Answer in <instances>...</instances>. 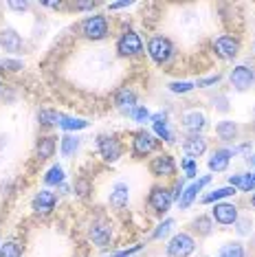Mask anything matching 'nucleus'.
<instances>
[{
    "label": "nucleus",
    "instance_id": "obj_1",
    "mask_svg": "<svg viewBox=\"0 0 255 257\" xmlns=\"http://www.w3.org/2000/svg\"><path fill=\"white\" fill-rule=\"evenodd\" d=\"M148 55L152 57L156 64H167L174 55V44L163 36H154L148 42Z\"/></svg>",
    "mask_w": 255,
    "mask_h": 257
},
{
    "label": "nucleus",
    "instance_id": "obj_2",
    "mask_svg": "<svg viewBox=\"0 0 255 257\" xmlns=\"http://www.w3.org/2000/svg\"><path fill=\"white\" fill-rule=\"evenodd\" d=\"M194 250H196V242L189 233H176L167 244V255L170 257H189Z\"/></svg>",
    "mask_w": 255,
    "mask_h": 257
},
{
    "label": "nucleus",
    "instance_id": "obj_3",
    "mask_svg": "<svg viewBox=\"0 0 255 257\" xmlns=\"http://www.w3.org/2000/svg\"><path fill=\"white\" fill-rule=\"evenodd\" d=\"M159 148V139L152 132H139L132 139V156L135 159H143V156H150L152 152Z\"/></svg>",
    "mask_w": 255,
    "mask_h": 257
},
{
    "label": "nucleus",
    "instance_id": "obj_4",
    "mask_svg": "<svg viewBox=\"0 0 255 257\" xmlns=\"http://www.w3.org/2000/svg\"><path fill=\"white\" fill-rule=\"evenodd\" d=\"M82 33L88 40H103L108 36V18L106 16H90L82 22Z\"/></svg>",
    "mask_w": 255,
    "mask_h": 257
},
{
    "label": "nucleus",
    "instance_id": "obj_5",
    "mask_svg": "<svg viewBox=\"0 0 255 257\" xmlns=\"http://www.w3.org/2000/svg\"><path fill=\"white\" fill-rule=\"evenodd\" d=\"M97 150H99L101 159L106 161V163H117L121 159V154H123V150H121V143L114 137H106V134L97 137Z\"/></svg>",
    "mask_w": 255,
    "mask_h": 257
},
{
    "label": "nucleus",
    "instance_id": "obj_6",
    "mask_svg": "<svg viewBox=\"0 0 255 257\" xmlns=\"http://www.w3.org/2000/svg\"><path fill=\"white\" fill-rule=\"evenodd\" d=\"M117 51H119V55H123V57L141 55L143 53V42H141V38H139V33H135V31L123 33V36L117 40Z\"/></svg>",
    "mask_w": 255,
    "mask_h": 257
},
{
    "label": "nucleus",
    "instance_id": "obj_7",
    "mask_svg": "<svg viewBox=\"0 0 255 257\" xmlns=\"http://www.w3.org/2000/svg\"><path fill=\"white\" fill-rule=\"evenodd\" d=\"M213 51H216L218 57H222V60H233L240 53V40L233 38V36H220L216 38V42H213Z\"/></svg>",
    "mask_w": 255,
    "mask_h": 257
},
{
    "label": "nucleus",
    "instance_id": "obj_8",
    "mask_svg": "<svg viewBox=\"0 0 255 257\" xmlns=\"http://www.w3.org/2000/svg\"><path fill=\"white\" fill-rule=\"evenodd\" d=\"M213 220L218 222V224H235L237 222V207L233 202H216V207H213Z\"/></svg>",
    "mask_w": 255,
    "mask_h": 257
},
{
    "label": "nucleus",
    "instance_id": "obj_9",
    "mask_svg": "<svg viewBox=\"0 0 255 257\" xmlns=\"http://www.w3.org/2000/svg\"><path fill=\"white\" fill-rule=\"evenodd\" d=\"M148 202H150V207H152L156 213H165L167 209L172 207V194L165 189V187H154V189L150 191Z\"/></svg>",
    "mask_w": 255,
    "mask_h": 257
},
{
    "label": "nucleus",
    "instance_id": "obj_10",
    "mask_svg": "<svg viewBox=\"0 0 255 257\" xmlns=\"http://www.w3.org/2000/svg\"><path fill=\"white\" fill-rule=\"evenodd\" d=\"M253 81H255L253 68L244 66V64H242V66H235L233 71H231V84L235 86V90H246V88H251Z\"/></svg>",
    "mask_w": 255,
    "mask_h": 257
},
{
    "label": "nucleus",
    "instance_id": "obj_11",
    "mask_svg": "<svg viewBox=\"0 0 255 257\" xmlns=\"http://www.w3.org/2000/svg\"><path fill=\"white\" fill-rule=\"evenodd\" d=\"M150 172L154 176H172V174H176V163L170 154H159L150 163Z\"/></svg>",
    "mask_w": 255,
    "mask_h": 257
},
{
    "label": "nucleus",
    "instance_id": "obj_12",
    "mask_svg": "<svg viewBox=\"0 0 255 257\" xmlns=\"http://www.w3.org/2000/svg\"><path fill=\"white\" fill-rule=\"evenodd\" d=\"M183 150L185 154H187V159H198V156H202L207 152V139L202 137V134H191V137L185 139L183 143Z\"/></svg>",
    "mask_w": 255,
    "mask_h": 257
},
{
    "label": "nucleus",
    "instance_id": "obj_13",
    "mask_svg": "<svg viewBox=\"0 0 255 257\" xmlns=\"http://www.w3.org/2000/svg\"><path fill=\"white\" fill-rule=\"evenodd\" d=\"M90 239L95 246H108L110 239H112V226L110 224H103V222H95V224L90 226Z\"/></svg>",
    "mask_w": 255,
    "mask_h": 257
},
{
    "label": "nucleus",
    "instance_id": "obj_14",
    "mask_svg": "<svg viewBox=\"0 0 255 257\" xmlns=\"http://www.w3.org/2000/svg\"><path fill=\"white\" fill-rule=\"evenodd\" d=\"M55 204H57V196L49 189H42L36 198H33V211L36 213H51L55 209Z\"/></svg>",
    "mask_w": 255,
    "mask_h": 257
},
{
    "label": "nucleus",
    "instance_id": "obj_15",
    "mask_svg": "<svg viewBox=\"0 0 255 257\" xmlns=\"http://www.w3.org/2000/svg\"><path fill=\"white\" fill-rule=\"evenodd\" d=\"M183 125H185V130H189L191 134H200L207 125V119L202 112H198V110H191V112H187L183 116Z\"/></svg>",
    "mask_w": 255,
    "mask_h": 257
},
{
    "label": "nucleus",
    "instance_id": "obj_16",
    "mask_svg": "<svg viewBox=\"0 0 255 257\" xmlns=\"http://www.w3.org/2000/svg\"><path fill=\"white\" fill-rule=\"evenodd\" d=\"M211 183V176H202L198 183H194V185H189L187 189L183 191V196H181V200H178V204H181V209H187L191 202H194V198L198 196V191L202 189L205 185H209Z\"/></svg>",
    "mask_w": 255,
    "mask_h": 257
},
{
    "label": "nucleus",
    "instance_id": "obj_17",
    "mask_svg": "<svg viewBox=\"0 0 255 257\" xmlns=\"http://www.w3.org/2000/svg\"><path fill=\"white\" fill-rule=\"evenodd\" d=\"M128 200H130V187L125 183H117L112 187V191H110V204L114 209H123Z\"/></svg>",
    "mask_w": 255,
    "mask_h": 257
},
{
    "label": "nucleus",
    "instance_id": "obj_18",
    "mask_svg": "<svg viewBox=\"0 0 255 257\" xmlns=\"http://www.w3.org/2000/svg\"><path fill=\"white\" fill-rule=\"evenodd\" d=\"M231 156H233L231 150H216L209 159V169L211 172H224L231 163Z\"/></svg>",
    "mask_w": 255,
    "mask_h": 257
},
{
    "label": "nucleus",
    "instance_id": "obj_19",
    "mask_svg": "<svg viewBox=\"0 0 255 257\" xmlns=\"http://www.w3.org/2000/svg\"><path fill=\"white\" fill-rule=\"evenodd\" d=\"M0 46H3L5 51H9V53H16V51H20V46H22V38L14 31V29H5V31L0 33Z\"/></svg>",
    "mask_w": 255,
    "mask_h": 257
},
{
    "label": "nucleus",
    "instance_id": "obj_20",
    "mask_svg": "<svg viewBox=\"0 0 255 257\" xmlns=\"http://www.w3.org/2000/svg\"><path fill=\"white\" fill-rule=\"evenodd\" d=\"M114 106L121 108V110H135L137 108V95H135V90H130V88H121L117 95H114Z\"/></svg>",
    "mask_w": 255,
    "mask_h": 257
},
{
    "label": "nucleus",
    "instance_id": "obj_21",
    "mask_svg": "<svg viewBox=\"0 0 255 257\" xmlns=\"http://www.w3.org/2000/svg\"><path fill=\"white\" fill-rule=\"evenodd\" d=\"M229 185L235 187L237 191H255V172L251 174H235L229 178Z\"/></svg>",
    "mask_w": 255,
    "mask_h": 257
},
{
    "label": "nucleus",
    "instance_id": "obj_22",
    "mask_svg": "<svg viewBox=\"0 0 255 257\" xmlns=\"http://www.w3.org/2000/svg\"><path fill=\"white\" fill-rule=\"evenodd\" d=\"M237 194V189L235 187H220V189L216 191H209L207 196H202V204H211V202H218V200H222V198H229V196H235Z\"/></svg>",
    "mask_w": 255,
    "mask_h": 257
},
{
    "label": "nucleus",
    "instance_id": "obj_23",
    "mask_svg": "<svg viewBox=\"0 0 255 257\" xmlns=\"http://www.w3.org/2000/svg\"><path fill=\"white\" fill-rule=\"evenodd\" d=\"M38 159L40 161H44V159H51L53 156V152H55V139L53 137H42L38 141Z\"/></svg>",
    "mask_w": 255,
    "mask_h": 257
},
{
    "label": "nucleus",
    "instance_id": "obj_24",
    "mask_svg": "<svg viewBox=\"0 0 255 257\" xmlns=\"http://www.w3.org/2000/svg\"><path fill=\"white\" fill-rule=\"evenodd\" d=\"M216 134L222 141H233V139L237 137V125L233 123V121H220V123L216 125Z\"/></svg>",
    "mask_w": 255,
    "mask_h": 257
},
{
    "label": "nucleus",
    "instance_id": "obj_25",
    "mask_svg": "<svg viewBox=\"0 0 255 257\" xmlns=\"http://www.w3.org/2000/svg\"><path fill=\"white\" fill-rule=\"evenodd\" d=\"M77 150H79V139H77V137H73V134H66V137L62 139V143H60V152H62V156L71 159V156H73Z\"/></svg>",
    "mask_w": 255,
    "mask_h": 257
},
{
    "label": "nucleus",
    "instance_id": "obj_26",
    "mask_svg": "<svg viewBox=\"0 0 255 257\" xmlns=\"http://www.w3.org/2000/svg\"><path fill=\"white\" fill-rule=\"evenodd\" d=\"M62 127V130H68V132H73V130H84V127H88V121H84V119H75V116H60V123H57Z\"/></svg>",
    "mask_w": 255,
    "mask_h": 257
},
{
    "label": "nucleus",
    "instance_id": "obj_27",
    "mask_svg": "<svg viewBox=\"0 0 255 257\" xmlns=\"http://www.w3.org/2000/svg\"><path fill=\"white\" fill-rule=\"evenodd\" d=\"M0 257H22V246L16 239H7L5 244H0Z\"/></svg>",
    "mask_w": 255,
    "mask_h": 257
},
{
    "label": "nucleus",
    "instance_id": "obj_28",
    "mask_svg": "<svg viewBox=\"0 0 255 257\" xmlns=\"http://www.w3.org/2000/svg\"><path fill=\"white\" fill-rule=\"evenodd\" d=\"M44 183L49 185V187H57V185H62L64 183V169L60 165H53L49 169V172L44 174Z\"/></svg>",
    "mask_w": 255,
    "mask_h": 257
},
{
    "label": "nucleus",
    "instance_id": "obj_29",
    "mask_svg": "<svg viewBox=\"0 0 255 257\" xmlns=\"http://www.w3.org/2000/svg\"><path fill=\"white\" fill-rule=\"evenodd\" d=\"M218 257H244V246H242L240 242H231V244H224Z\"/></svg>",
    "mask_w": 255,
    "mask_h": 257
},
{
    "label": "nucleus",
    "instance_id": "obj_30",
    "mask_svg": "<svg viewBox=\"0 0 255 257\" xmlns=\"http://www.w3.org/2000/svg\"><path fill=\"white\" fill-rule=\"evenodd\" d=\"M60 116H62V114H57L55 110H40L38 121H40L42 125H57V123H60Z\"/></svg>",
    "mask_w": 255,
    "mask_h": 257
},
{
    "label": "nucleus",
    "instance_id": "obj_31",
    "mask_svg": "<svg viewBox=\"0 0 255 257\" xmlns=\"http://www.w3.org/2000/svg\"><path fill=\"white\" fill-rule=\"evenodd\" d=\"M154 132H156V137H161L163 141L167 143H174V134L170 130V125H167V121H161V123H154Z\"/></svg>",
    "mask_w": 255,
    "mask_h": 257
},
{
    "label": "nucleus",
    "instance_id": "obj_32",
    "mask_svg": "<svg viewBox=\"0 0 255 257\" xmlns=\"http://www.w3.org/2000/svg\"><path fill=\"white\" fill-rule=\"evenodd\" d=\"M130 116L137 121V123H146V121L152 119V114H150V110L146 106H137L135 110H130Z\"/></svg>",
    "mask_w": 255,
    "mask_h": 257
},
{
    "label": "nucleus",
    "instance_id": "obj_33",
    "mask_svg": "<svg viewBox=\"0 0 255 257\" xmlns=\"http://www.w3.org/2000/svg\"><path fill=\"white\" fill-rule=\"evenodd\" d=\"M194 229L200 233V235H209L211 233V220L205 218V215H200V218L194 220Z\"/></svg>",
    "mask_w": 255,
    "mask_h": 257
},
{
    "label": "nucleus",
    "instance_id": "obj_34",
    "mask_svg": "<svg viewBox=\"0 0 255 257\" xmlns=\"http://www.w3.org/2000/svg\"><path fill=\"white\" fill-rule=\"evenodd\" d=\"M172 226H174V220H165V222H161V224L156 226V231L152 233V239H161V237H165L167 233L172 231Z\"/></svg>",
    "mask_w": 255,
    "mask_h": 257
},
{
    "label": "nucleus",
    "instance_id": "obj_35",
    "mask_svg": "<svg viewBox=\"0 0 255 257\" xmlns=\"http://www.w3.org/2000/svg\"><path fill=\"white\" fill-rule=\"evenodd\" d=\"M196 84H191V81H172L170 84V90L172 92H178V95H183V92H189L194 90Z\"/></svg>",
    "mask_w": 255,
    "mask_h": 257
},
{
    "label": "nucleus",
    "instance_id": "obj_36",
    "mask_svg": "<svg viewBox=\"0 0 255 257\" xmlns=\"http://www.w3.org/2000/svg\"><path fill=\"white\" fill-rule=\"evenodd\" d=\"M183 169H185V176L187 178H194L196 176V172H198V165H196L191 159H185L183 161Z\"/></svg>",
    "mask_w": 255,
    "mask_h": 257
},
{
    "label": "nucleus",
    "instance_id": "obj_37",
    "mask_svg": "<svg viewBox=\"0 0 255 257\" xmlns=\"http://www.w3.org/2000/svg\"><path fill=\"white\" fill-rule=\"evenodd\" d=\"M143 246L141 244H135V246H130V248H123V250H119V253H114V255H110V257H130V255H135L139 253Z\"/></svg>",
    "mask_w": 255,
    "mask_h": 257
},
{
    "label": "nucleus",
    "instance_id": "obj_38",
    "mask_svg": "<svg viewBox=\"0 0 255 257\" xmlns=\"http://www.w3.org/2000/svg\"><path fill=\"white\" fill-rule=\"evenodd\" d=\"M218 81H220V75H211V77H207V79H198L196 86H198V88H207V86H213V84H218Z\"/></svg>",
    "mask_w": 255,
    "mask_h": 257
},
{
    "label": "nucleus",
    "instance_id": "obj_39",
    "mask_svg": "<svg viewBox=\"0 0 255 257\" xmlns=\"http://www.w3.org/2000/svg\"><path fill=\"white\" fill-rule=\"evenodd\" d=\"M88 189H90V185L86 183V180H77V183H75V191H77L79 196H86L88 194Z\"/></svg>",
    "mask_w": 255,
    "mask_h": 257
},
{
    "label": "nucleus",
    "instance_id": "obj_40",
    "mask_svg": "<svg viewBox=\"0 0 255 257\" xmlns=\"http://www.w3.org/2000/svg\"><path fill=\"white\" fill-rule=\"evenodd\" d=\"M0 66H3V68H9V71H18V68H22V64H20V62H9V60L5 62V60H3V62H0Z\"/></svg>",
    "mask_w": 255,
    "mask_h": 257
},
{
    "label": "nucleus",
    "instance_id": "obj_41",
    "mask_svg": "<svg viewBox=\"0 0 255 257\" xmlns=\"http://www.w3.org/2000/svg\"><path fill=\"white\" fill-rule=\"evenodd\" d=\"M183 189H185V185L183 183H176V187H174V194H172V200H181Z\"/></svg>",
    "mask_w": 255,
    "mask_h": 257
},
{
    "label": "nucleus",
    "instance_id": "obj_42",
    "mask_svg": "<svg viewBox=\"0 0 255 257\" xmlns=\"http://www.w3.org/2000/svg\"><path fill=\"white\" fill-rule=\"evenodd\" d=\"M9 7H11V9H16V11H25L29 5H27V3H9Z\"/></svg>",
    "mask_w": 255,
    "mask_h": 257
},
{
    "label": "nucleus",
    "instance_id": "obj_43",
    "mask_svg": "<svg viewBox=\"0 0 255 257\" xmlns=\"http://www.w3.org/2000/svg\"><path fill=\"white\" fill-rule=\"evenodd\" d=\"M95 3H75V9H92Z\"/></svg>",
    "mask_w": 255,
    "mask_h": 257
},
{
    "label": "nucleus",
    "instance_id": "obj_44",
    "mask_svg": "<svg viewBox=\"0 0 255 257\" xmlns=\"http://www.w3.org/2000/svg\"><path fill=\"white\" fill-rule=\"evenodd\" d=\"M128 5H130V3H112V5H110V9H125L128 7Z\"/></svg>",
    "mask_w": 255,
    "mask_h": 257
},
{
    "label": "nucleus",
    "instance_id": "obj_45",
    "mask_svg": "<svg viewBox=\"0 0 255 257\" xmlns=\"http://www.w3.org/2000/svg\"><path fill=\"white\" fill-rule=\"evenodd\" d=\"M251 207H253V209H255V194H253V196H251Z\"/></svg>",
    "mask_w": 255,
    "mask_h": 257
},
{
    "label": "nucleus",
    "instance_id": "obj_46",
    "mask_svg": "<svg viewBox=\"0 0 255 257\" xmlns=\"http://www.w3.org/2000/svg\"><path fill=\"white\" fill-rule=\"evenodd\" d=\"M251 163H253V165H255V156H253V159H251Z\"/></svg>",
    "mask_w": 255,
    "mask_h": 257
},
{
    "label": "nucleus",
    "instance_id": "obj_47",
    "mask_svg": "<svg viewBox=\"0 0 255 257\" xmlns=\"http://www.w3.org/2000/svg\"><path fill=\"white\" fill-rule=\"evenodd\" d=\"M253 49H255V44H253Z\"/></svg>",
    "mask_w": 255,
    "mask_h": 257
}]
</instances>
